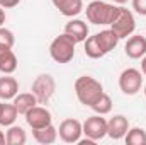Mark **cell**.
Instances as JSON below:
<instances>
[{
    "label": "cell",
    "instance_id": "cell-1",
    "mask_svg": "<svg viewBox=\"0 0 146 145\" xmlns=\"http://www.w3.org/2000/svg\"><path fill=\"white\" fill-rule=\"evenodd\" d=\"M75 94H76V99L83 106L90 108L104 94V87L97 79L90 75H82L75 80Z\"/></svg>",
    "mask_w": 146,
    "mask_h": 145
},
{
    "label": "cell",
    "instance_id": "cell-2",
    "mask_svg": "<svg viewBox=\"0 0 146 145\" xmlns=\"http://www.w3.org/2000/svg\"><path fill=\"white\" fill-rule=\"evenodd\" d=\"M115 10H117V5L107 3L104 0H92L87 5L85 14H87L88 22H92L95 26H110Z\"/></svg>",
    "mask_w": 146,
    "mask_h": 145
},
{
    "label": "cell",
    "instance_id": "cell-3",
    "mask_svg": "<svg viewBox=\"0 0 146 145\" xmlns=\"http://www.w3.org/2000/svg\"><path fill=\"white\" fill-rule=\"evenodd\" d=\"M76 43L66 33L56 36L49 44V55L56 63H70L75 56Z\"/></svg>",
    "mask_w": 146,
    "mask_h": 145
},
{
    "label": "cell",
    "instance_id": "cell-4",
    "mask_svg": "<svg viewBox=\"0 0 146 145\" xmlns=\"http://www.w3.org/2000/svg\"><path fill=\"white\" fill-rule=\"evenodd\" d=\"M110 29L119 36V39H127V36H131L136 29V21L133 12L122 5H117L114 19L110 22Z\"/></svg>",
    "mask_w": 146,
    "mask_h": 145
},
{
    "label": "cell",
    "instance_id": "cell-5",
    "mask_svg": "<svg viewBox=\"0 0 146 145\" xmlns=\"http://www.w3.org/2000/svg\"><path fill=\"white\" fill-rule=\"evenodd\" d=\"M54 91H56V80L49 73L37 75L34 79V82H33V85H31V92L36 96L39 104H48L49 99L53 97Z\"/></svg>",
    "mask_w": 146,
    "mask_h": 145
},
{
    "label": "cell",
    "instance_id": "cell-6",
    "mask_svg": "<svg viewBox=\"0 0 146 145\" xmlns=\"http://www.w3.org/2000/svg\"><path fill=\"white\" fill-rule=\"evenodd\" d=\"M143 85V72H139L138 68H126L119 75V89L126 96L138 94Z\"/></svg>",
    "mask_w": 146,
    "mask_h": 145
},
{
    "label": "cell",
    "instance_id": "cell-7",
    "mask_svg": "<svg viewBox=\"0 0 146 145\" xmlns=\"http://www.w3.org/2000/svg\"><path fill=\"white\" fill-rule=\"evenodd\" d=\"M82 128H83V135L87 138L99 142L107 135V119L102 118V114H94L82 123Z\"/></svg>",
    "mask_w": 146,
    "mask_h": 145
},
{
    "label": "cell",
    "instance_id": "cell-8",
    "mask_svg": "<svg viewBox=\"0 0 146 145\" xmlns=\"http://www.w3.org/2000/svg\"><path fill=\"white\" fill-rule=\"evenodd\" d=\"M82 133H83L82 123H80L78 119H75V118L63 119V121L60 123L58 135H60V138H61L65 144H78Z\"/></svg>",
    "mask_w": 146,
    "mask_h": 145
},
{
    "label": "cell",
    "instance_id": "cell-9",
    "mask_svg": "<svg viewBox=\"0 0 146 145\" xmlns=\"http://www.w3.org/2000/svg\"><path fill=\"white\" fill-rule=\"evenodd\" d=\"M24 116H26V123H27L33 130H36V128H42V126H48V125L53 123V116H51V113L44 108V106H37V104L34 106V108L29 109Z\"/></svg>",
    "mask_w": 146,
    "mask_h": 145
},
{
    "label": "cell",
    "instance_id": "cell-10",
    "mask_svg": "<svg viewBox=\"0 0 146 145\" xmlns=\"http://www.w3.org/2000/svg\"><path fill=\"white\" fill-rule=\"evenodd\" d=\"M129 130V121L126 116L122 114H114L107 121V135H109L112 140H121L126 137Z\"/></svg>",
    "mask_w": 146,
    "mask_h": 145
},
{
    "label": "cell",
    "instance_id": "cell-11",
    "mask_svg": "<svg viewBox=\"0 0 146 145\" xmlns=\"http://www.w3.org/2000/svg\"><path fill=\"white\" fill-rule=\"evenodd\" d=\"M124 51L129 58L133 60H139L146 55V38L141 34H131L126 41V46H124Z\"/></svg>",
    "mask_w": 146,
    "mask_h": 145
},
{
    "label": "cell",
    "instance_id": "cell-12",
    "mask_svg": "<svg viewBox=\"0 0 146 145\" xmlns=\"http://www.w3.org/2000/svg\"><path fill=\"white\" fill-rule=\"evenodd\" d=\"M65 33L72 38L75 43H83L88 38V26L82 19H72L65 26Z\"/></svg>",
    "mask_w": 146,
    "mask_h": 145
},
{
    "label": "cell",
    "instance_id": "cell-13",
    "mask_svg": "<svg viewBox=\"0 0 146 145\" xmlns=\"http://www.w3.org/2000/svg\"><path fill=\"white\" fill-rule=\"evenodd\" d=\"M17 56L12 51V46L0 44V72L2 73H14L17 70Z\"/></svg>",
    "mask_w": 146,
    "mask_h": 145
},
{
    "label": "cell",
    "instance_id": "cell-14",
    "mask_svg": "<svg viewBox=\"0 0 146 145\" xmlns=\"http://www.w3.org/2000/svg\"><path fill=\"white\" fill-rule=\"evenodd\" d=\"M19 94V82L17 79L10 77V73H5V77H0V99L10 101Z\"/></svg>",
    "mask_w": 146,
    "mask_h": 145
},
{
    "label": "cell",
    "instance_id": "cell-15",
    "mask_svg": "<svg viewBox=\"0 0 146 145\" xmlns=\"http://www.w3.org/2000/svg\"><path fill=\"white\" fill-rule=\"evenodd\" d=\"M51 2L65 17L78 15L83 10V0H51Z\"/></svg>",
    "mask_w": 146,
    "mask_h": 145
},
{
    "label": "cell",
    "instance_id": "cell-16",
    "mask_svg": "<svg viewBox=\"0 0 146 145\" xmlns=\"http://www.w3.org/2000/svg\"><path fill=\"white\" fill-rule=\"evenodd\" d=\"M33 137L37 144H42V145H49V144H54L56 138H58V128L51 125L48 126H42V128H36L33 130Z\"/></svg>",
    "mask_w": 146,
    "mask_h": 145
},
{
    "label": "cell",
    "instance_id": "cell-17",
    "mask_svg": "<svg viewBox=\"0 0 146 145\" xmlns=\"http://www.w3.org/2000/svg\"><path fill=\"white\" fill-rule=\"evenodd\" d=\"M95 38H97V43L100 44V48H102V51H104L106 55L110 53V51L119 44V36H117L112 29H104V31L97 33Z\"/></svg>",
    "mask_w": 146,
    "mask_h": 145
},
{
    "label": "cell",
    "instance_id": "cell-18",
    "mask_svg": "<svg viewBox=\"0 0 146 145\" xmlns=\"http://www.w3.org/2000/svg\"><path fill=\"white\" fill-rule=\"evenodd\" d=\"M36 104H39L36 99V96L33 92H22V94H17L14 97V106L19 111V114H26L31 108H34Z\"/></svg>",
    "mask_w": 146,
    "mask_h": 145
},
{
    "label": "cell",
    "instance_id": "cell-19",
    "mask_svg": "<svg viewBox=\"0 0 146 145\" xmlns=\"http://www.w3.org/2000/svg\"><path fill=\"white\" fill-rule=\"evenodd\" d=\"M19 116V111L15 109L14 103L12 104H7V103H2L0 104V126H10L15 123Z\"/></svg>",
    "mask_w": 146,
    "mask_h": 145
},
{
    "label": "cell",
    "instance_id": "cell-20",
    "mask_svg": "<svg viewBox=\"0 0 146 145\" xmlns=\"http://www.w3.org/2000/svg\"><path fill=\"white\" fill-rule=\"evenodd\" d=\"M5 142L9 145H24L27 142V135H26L24 128L10 125L9 130H7V133H5Z\"/></svg>",
    "mask_w": 146,
    "mask_h": 145
},
{
    "label": "cell",
    "instance_id": "cell-21",
    "mask_svg": "<svg viewBox=\"0 0 146 145\" xmlns=\"http://www.w3.org/2000/svg\"><path fill=\"white\" fill-rule=\"evenodd\" d=\"M83 51H85V55H87L88 58H92V60H99V58H102V56L106 55V53L102 51L100 44L97 43L95 34H94V36H88L83 41Z\"/></svg>",
    "mask_w": 146,
    "mask_h": 145
},
{
    "label": "cell",
    "instance_id": "cell-22",
    "mask_svg": "<svg viewBox=\"0 0 146 145\" xmlns=\"http://www.w3.org/2000/svg\"><path fill=\"white\" fill-rule=\"evenodd\" d=\"M126 144L129 145H146V132L139 126H134V128H129L126 137H124Z\"/></svg>",
    "mask_w": 146,
    "mask_h": 145
},
{
    "label": "cell",
    "instance_id": "cell-23",
    "mask_svg": "<svg viewBox=\"0 0 146 145\" xmlns=\"http://www.w3.org/2000/svg\"><path fill=\"white\" fill-rule=\"evenodd\" d=\"M90 108L94 109L95 114H102V116H104V114H109L110 111H112V99H110L109 94L104 92V94H102V96H100V97L90 106Z\"/></svg>",
    "mask_w": 146,
    "mask_h": 145
},
{
    "label": "cell",
    "instance_id": "cell-24",
    "mask_svg": "<svg viewBox=\"0 0 146 145\" xmlns=\"http://www.w3.org/2000/svg\"><path fill=\"white\" fill-rule=\"evenodd\" d=\"M0 44H7V46H14L15 44V36L10 29L0 26Z\"/></svg>",
    "mask_w": 146,
    "mask_h": 145
},
{
    "label": "cell",
    "instance_id": "cell-25",
    "mask_svg": "<svg viewBox=\"0 0 146 145\" xmlns=\"http://www.w3.org/2000/svg\"><path fill=\"white\" fill-rule=\"evenodd\" d=\"M133 9L139 15H146V0H133Z\"/></svg>",
    "mask_w": 146,
    "mask_h": 145
},
{
    "label": "cell",
    "instance_id": "cell-26",
    "mask_svg": "<svg viewBox=\"0 0 146 145\" xmlns=\"http://www.w3.org/2000/svg\"><path fill=\"white\" fill-rule=\"evenodd\" d=\"M21 3V0H0V7L3 9H12V7H17Z\"/></svg>",
    "mask_w": 146,
    "mask_h": 145
},
{
    "label": "cell",
    "instance_id": "cell-27",
    "mask_svg": "<svg viewBox=\"0 0 146 145\" xmlns=\"http://www.w3.org/2000/svg\"><path fill=\"white\" fill-rule=\"evenodd\" d=\"M5 22V12H3V7H0V26H3Z\"/></svg>",
    "mask_w": 146,
    "mask_h": 145
},
{
    "label": "cell",
    "instance_id": "cell-28",
    "mask_svg": "<svg viewBox=\"0 0 146 145\" xmlns=\"http://www.w3.org/2000/svg\"><path fill=\"white\" fill-rule=\"evenodd\" d=\"M141 72H143V75H146V55L143 56V60H141Z\"/></svg>",
    "mask_w": 146,
    "mask_h": 145
},
{
    "label": "cell",
    "instance_id": "cell-29",
    "mask_svg": "<svg viewBox=\"0 0 146 145\" xmlns=\"http://www.w3.org/2000/svg\"><path fill=\"white\" fill-rule=\"evenodd\" d=\"M7 142H5V135H3V132L0 130V145H5Z\"/></svg>",
    "mask_w": 146,
    "mask_h": 145
},
{
    "label": "cell",
    "instance_id": "cell-30",
    "mask_svg": "<svg viewBox=\"0 0 146 145\" xmlns=\"http://www.w3.org/2000/svg\"><path fill=\"white\" fill-rule=\"evenodd\" d=\"M112 2H114V3H117V5H124L127 0H112Z\"/></svg>",
    "mask_w": 146,
    "mask_h": 145
},
{
    "label": "cell",
    "instance_id": "cell-31",
    "mask_svg": "<svg viewBox=\"0 0 146 145\" xmlns=\"http://www.w3.org/2000/svg\"><path fill=\"white\" fill-rule=\"evenodd\" d=\"M145 96H146V84H145Z\"/></svg>",
    "mask_w": 146,
    "mask_h": 145
},
{
    "label": "cell",
    "instance_id": "cell-32",
    "mask_svg": "<svg viewBox=\"0 0 146 145\" xmlns=\"http://www.w3.org/2000/svg\"><path fill=\"white\" fill-rule=\"evenodd\" d=\"M0 104H2V101H0Z\"/></svg>",
    "mask_w": 146,
    "mask_h": 145
}]
</instances>
